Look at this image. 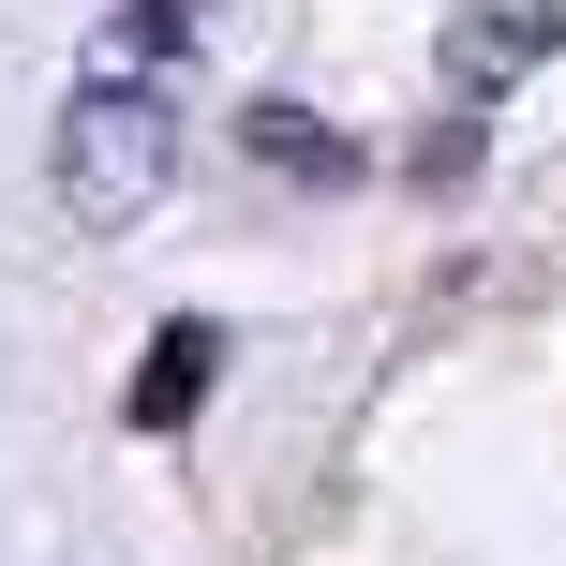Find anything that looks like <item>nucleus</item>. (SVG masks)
<instances>
[{"instance_id":"obj_4","label":"nucleus","mask_w":566,"mask_h":566,"mask_svg":"<svg viewBox=\"0 0 566 566\" xmlns=\"http://www.w3.org/2000/svg\"><path fill=\"white\" fill-rule=\"evenodd\" d=\"M239 135H254V149H269V165H298V179H343V149H328V135H313V119H298V105H254V119H239Z\"/></svg>"},{"instance_id":"obj_2","label":"nucleus","mask_w":566,"mask_h":566,"mask_svg":"<svg viewBox=\"0 0 566 566\" xmlns=\"http://www.w3.org/2000/svg\"><path fill=\"white\" fill-rule=\"evenodd\" d=\"M209 373H224V328H209V313H165V328H149V373H135V402H119V418H135V432H195Z\"/></svg>"},{"instance_id":"obj_1","label":"nucleus","mask_w":566,"mask_h":566,"mask_svg":"<svg viewBox=\"0 0 566 566\" xmlns=\"http://www.w3.org/2000/svg\"><path fill=\"white\" fill-rule=\"evenodd\" d=\"M165 165H179V105H165L149 75H90L75 105H60L45 179H60V209H75V224H135V209L165 195Z\"/></svg>"},{"instance_id":"obj_3","label":"nucleus","mask_w":566,"mask_h":566,"mask_svg":"<svg viewBox=\"0 0 566 566\" xmlns=\"http://www.w3.org/2000/svg\"><path fill=\"white\" fill-rule=\"evenodd\" d=\"M537 45H566V0H522V15H492V30H462V75H522V60H537Z\"/></svg>"}]
</instances>
